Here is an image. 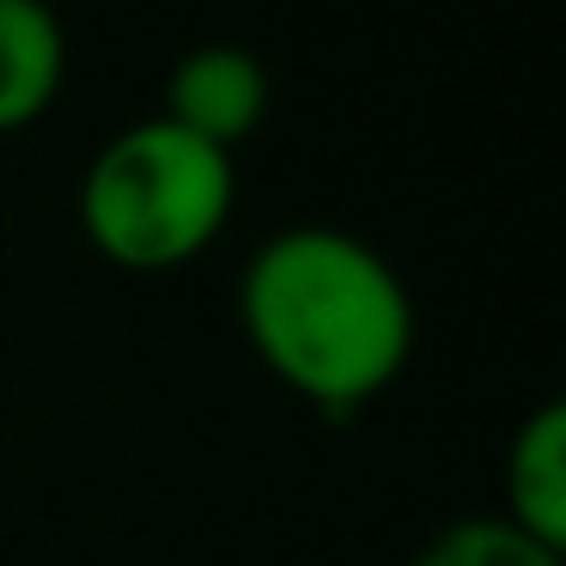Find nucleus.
Returning <instances> with one entry per match:
<instances>
[{"mask_svg": "<svg viewBox=\"0 0 566 566\" xmlns=\"http://www.w3.org/2000/svg\"><path fill=\"white\" fill-rule=\"evenodd\" d=\"M238 323L281 390L317 415L347 420L378 402L415 359V298L347 226L298 220L262 238L238 274Z\"/></svg>", "mask_w": 566, "mask_h": 566, "instance_id": "nucleus-1", "label": "nucleus"}, {"mask_svg": "<svg viewBox=\"0 0 566 566\" xmlns=\"http://www.w3.org/2000/svg\"><path fill=\"white\" fill-rule=\"evenodd\" d=\"M238 208V159L171 116L128 123L80 177V232L111 269L171 274L208 256Z\"/></svg>", "mask_w": 566, "mask_h": 566, "instance_id": "nucleus-2", "label": "nucleus"}, {"mask_svg": "<svg viewBox=\"0 0 566 566\" xmlns=\"http://www.w3.org/2000/svg\"><path fill=\"white\" fill-rule=\"evenodd\" d=\"M269 104H274V80L256 50H244V43H196L165 74L159 116H171L177 128H189L208 147L238 153L262 128Z\"/></svg>", "mask_w": 566, "mask_h": 566, "instance_id": "nucleus-3", "label": "nucleus"}, {"mask_svg": "<svg viewBox=\"0 0 566 566\" xmlns=\"http://www.w3.org/2000/svg\"><path fill=\"white\" fill-rule=\"evenodd\" d=\"M67 80V31L50 0H0V135L43 123Z\"/></svg>", "mask_w": 566, "mask_h": 566, "instance_id": "nucleus-4", "label": "nucleus"}, {"mask_svg": "<svg viewBox=\"0 0 566 566\" xmlns=\"http://www.w3.org/2000/svg\"><path fill=\"white\" fill-rule=\"evenodd\" d=\"M500 488L505 524L566 554V402H542L530 420H517L512 444H505Z\"/></svg>", "mask_w": 566, "mask_h": 566, "instance_id": "nucleus-5", "label": "nucleus"}, {"mask_svg": "<svg viewBox=\"0 0 566 566\" xmlns=\"http://www.w3.org/2000/svg\"><path fill=\"white\" fill-rule=\"evenodd\" d=\"M408 566H566V554L536 542V536H524L500 512H488V517H457V524H444Z\"/></svg>", "mask_w": 566, "mask_h": 566, "instance_id": "nucleus-6", "label": "nucleus"}]
</instances>
